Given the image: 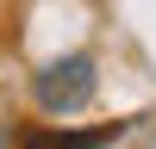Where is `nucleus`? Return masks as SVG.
Masks as SVG:
<instances>
[{
  "label": "nucleus",
  "instance_id": "f257e3e1",
  "mask_svg": "<svg viewBox=\"0 0 156 149\" xmlns=\"http://www.w3.org/2000/svg\"><path fill=\"white\" fill-rule=\"evenodd\" d=\"M31 93H37V106H44L50 118L81 112L87 99L100 93V62L87 56V50H75V56H62V62H50V68L31 74Z\"/></svg>",
  "mask_w": 156,
  "mask_h": 149
}]
</instances>
